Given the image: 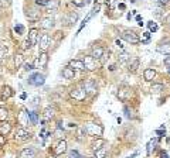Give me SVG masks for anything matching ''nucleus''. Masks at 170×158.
Returning <instances> with one entry per match:
<instances>
[{"instance_id": "f257e3e1", "label": "nucleus", "mask_w": 170, "mask_h": 158, "mask_svg": "<svg viewBox=\"0 0 170 158\" xmlns=\"http://www.w3.org/2000/svg\"><path fill=\"white\" fill-rule=\"evenodd\" d=\"M84 128H85L88 136H92V137H95V138H101V136L104 134V128H102V126L98 124V123L90 122L84 126Z\"/></svg>"}, {"instance_id": "f03ea898", "label": "nucleus", "mask_w": 170, "mask_h": 158, "mask_svg": "<svg viewBox=\"0 0 170 158\" xmlns=\"http://www.w3.org/2000/svg\"><path fill=\"white\" fill-rule=\"evenodd\" d=\"M87 91H85V88H84L82 85H80V86H75V88H72L71 91H70V96L72 97V99H75V100H78V102H81V100H84L85 97H87Z\"/></svg>"}, {"instance_id": "7ed1b4c3", "label": "nucleus", "mask_w": 170, "mask_h": 158, "mask_svg": "<svg viewBox=\"0 0 170 158\" xmlns=\"http://www.w3.org/2000/svg\"><path fill=\"white\" fill-rule=\"evenodd\" d=\"M122 38L126 41V43L132 44V45H135V44H138L140 41L139 35L135 33V31H130V30H126L124 31V34H122Z\"/></svg>"}, {"instance_id": "20e7f679", "label": "nucleus", "mask_w": 170, "mask_h": 158, "mask_svg": "<svg viewBox=\"0 0 170 158\" xmlns=\"http://www.w3.org/2000/svg\"><path fill=\"white\" fill-rule=\"evenodd\" d=\"M44 82H46V78H44V75L40 72L33 73V75L28 78V83H30V85H34V86H41V85H44Z\"/></svg>"}, {"instance_id": "39448f33", "label": "nucleus", "mask_w": 170, "mask_h": 158, "mask_svg": "<svg viewBox=\"0 0 170 158\" xmlns=\"http://www.w3.org/2000/svg\"><path fill=\"white\" fill-rule=\"evenodd\" d=\"M50 43H51L50 35L48 34H43V35H40V38H38V48H40L43 52H46L47 48L50 47Z\"/></svg>"}, {"instance_id": "423d86ee", "label": "nucleus", "mask_w": 170, "mask_h": 158, "mask_svg": "<svg viewBox=\"0 0 170 158\" xmlns=\"http://www.w3.org/2000/svg\"><path fill=\"white\" fill-rule=\"evenodd\" d=\"M40 16H41V12L38 9H34V7H30V9H27V12H26V17H27L30 21H37V20H40Z\"/></svg>"}, {"instance_id": "0eeeda50", "label": "nucleus", "mask_w": 170, "mask_h": 158, "mask_svg": "<svg viewBox=\"0 0 170 158\" xmlns=\"http://www.w3.org/2000/svg\"><path fill=\"white\" fill-rule=\"evenodd\" d=\"M47 62H48V55H47V52H41L37 59L34 61V68H46Z\"/></svg>"}, {"instance_id": "6e6552de", "label": "nucleus", "mask_w": 170, "mask_h": 158, "mask_svg": "<svg viewBox=\"0 0 170 158\" xmlns=\"http://www.w3.org/2000/svg\"><path fill=\"white\" fill-rule=\"evenodd\" d=\"M84 65H85V68H87L88 71H95L96 68H98V64H96L95 58L92 57V55H88V57H85L82 59Z\"/></svg>"}, {"instance_id": "1a4fd4ad", "label": "nucleus", "mask_w": 170, "mask_h": 158, "mask_svg": "<svg viewBox=\"0 0 170 158\" xmlns=\"http://www.w3.org/2000/svg\"><path fill=\"white\" fill-rule=\"evenodd\" d=\"M14 138L17 141H26V140H28V138H30V133H28V131L26 130L24 127H19L17 130H16Z\"/></svg>"}, {"instance_id": "9d476101", "label": "nucleus", "mask_w": 170, "mask_h": 158, "mask_svg": "<svg viewBox=\"0 0 170 158\" xmlns=\"http://www.w3.org/2000/svg\"><path fill=\"white\" fill-rule=\"evenodd\" d=\"M36 155H37V150L33 147H27L20 151V158H36Z\"/></svg>"}, {"instance_id": "9b49d317", "label": "nucleus", "mask_w": 170, "mask_h": 158, "mask_svg": "<svg viewBox=\"0 0 170 158\" xmlns=\"http://www.w3.org/2000/svg\"><path fill=\"white\" fill-rule=\"evenodd\" d=\"M67 151V141L65 140H60L57 143V146L54 147V154L56 155H61Z\"/></svg>"}, {"instance_id": "f8f14e48", "label": "nucleus", "mask_w": 170, "mask_h": 158, "mask_svg": "<svg viewBox=\"0 0 170 158\" xmlns=\"http://www.w3.org/2000/svg\"><path fill=\"white\" fill-rule=\"evenodd\" d=\"M38 38H40V35H38V30L37 28H31L30 31H28V41H30L31 45H36V44L38 43Z\"/></svg>"}, {"instance_id": "ddd939ff", "label": "nucleus", "mask_w": 170, "mask_h": 158, "mask_svg": "<svg viewBox=\"0 0 170 158\" xmlns=\"http://www.w3.org/2000/svg\"><path fill=\"white\" fill-rule=\"evenodd\" d=\"M13 96V91L10 86H3V88L0 89V99L2 100H7V99H10V97Z\"/></svg>"}, {"instance_id": "4468645a", "label": "nucleus", "mask_w": 170, "mask_h": 158, "mask_svg": "<svg viewBox=\"0 0 170 158\" xmlns=\"http://www.w3.org/2000/svg\"><path fill=\"white\" fill-rule=\"evenodd\" d=\"M98 10H99V4H95V6H94V9H92V10H91V12H90V14L87 16V18H85V20H84V21H82V24L80 26V28H78V33H80V31L82 30V28L85 27V26H87V23L90 21L91 18H92V16L95 14V13H98Z\"/></svg>"}, {"instance_id": "2eb2a0df", "label": "nucleus", "mask_w": 170, "mask_h": 158, "mask_svg": "<svg viewBox=\"0 0 170 158\" xmlns=\"http://www.w3.org/2000/svg\"><path fill=\"white\" fill-rule=\"evenodd\" d=\"M158 51L163 55H170V43L169 41H163L158 45Z\"/></svg>"}, {"instance_id": "dca6fc26", "label": "nucleus", "mask_w": 170, "mask_h": 158, "mask_svg": "<svg viewBox=\"0 0 170 158\" xmlns=\"http://www.w3.org/2000/svg\"><path fill=\"white\" fill-rule=\"evenodd\" d=\"M40 27L43 30H51L54 27V20L53 18H43L40 23Z\"/></svg>"}, {"instance_id": "f3484780", "label": "nucleus", "mask_w": 170, "mask_h": 158, "mask_svg": "<svg viewBox=\"0 0 170 158\" xmlns=\"http://www.w3.org/2000/svg\"><path fill=\"white\" fill-rule=\"evenodd\" d=\"M82 86L85 88V91H87V93H91L94 95L96 92V85L92 82V81H87V82H84Z\"/></svg>"}, {"instance_id": "a211bd4d", "label": "nucleus", "mask_w": 170, "mask_h": 158, "mask_svg": "<svg viewBox=\"0 0 170 158\" xmlns=\"http://www.w3.org/2000/svg\"><path fill=\"white\" fill-rule=\"evenodd\" d=\"M105 55V49L102 47H94L92 48V57L95 59H102V57Z\"/></svg>"}, {"instance_id": "6ab92c4d", "label": "nucleus", "mask_w": 170, "mask_h": 158, "mask_svg": "<svg viewBox=\"0 0 170 158\" xmlns=\"http://www.w3.org/2000/svg\"><path fill=\"white\" fill-rule=\"evenodd\" d=\"M70 67H71L72 69H77V71L87 69V68H85V65H84V62L80 61V59H72V61L70 62Z\"/></svg>"}, {"instance_id": "aec40b11", "label": "nucleus", "mask_w": 170, "mask_h": 158, "mask_svg": "<svg viewBox=\"0 0 170 158\" xmlns=\"http://www.w3.org/2000/svg\"><path fill=\"white\" fill-rule=\"evenodd\" d=\"M12 130V124L9 122H2L0 123V134L2 136H7Z\"/></svg>"}, {"instance_id": "412c9836", "label": "nucleus", "mask_w": 170, "mask_h": 158, "mask_svg": "<svg viewBox=\"0 0 170 158\" xmlns=\"http://www.w3.org/2000/svg\"><path fill=\"white\" fill-rule=\"evenodd\" d=\"M155 76H156V71L152 69V68H148V69H145V72H143V78H145V81H148V82L153 81Z\"/></svg>"}, {"instance_id": "4be33fe9", "label": "nucleus", "mask_w": 170, "mask_h": 158, "mask_svg": "<svg viewBox=\"0 0 170 158\" xmlns=\"http://www.w3.org/2000/svg\"><path fill=\"white\" fill-rule=\"evenodd\" d=\"M118 97L121 99V100H128L130 97V89H128V88H124V89H121V91L118 92Z\"/></svg>"}, {"instance_id": "5701e85b", "label": "nucleus", "mask_w": 170, "mask_h": 158, "mask_svg": "<svg viewBox=\"0 0 170 158\" xmlns=\"http://www.w3.org/2000/svg\"><path fill=\"white\" fill-rule=\"evenodd\" d=\"M62 76H64L65 79H72L75 76V72H74V69H72L70 65H68L67 68H64L62 69Z\"/></svg>"}, {"instance_id": "b1692460", "label": "nucleus", "mask_w": 170, "mask_h": 158, "mask_svg": "<svg viewBox=\"0 0 170 158\" xmlns=\"http://www.w3.org/2000/svg\"><path fill=\"white\" fill-rule=\"evenodd\" d=\"M105 140L104 138H96V140H94L92 141V150L94 151H98V150H101L102 147L105 146Z\"/></svg>"}, {"instance_id": "393cba45", "label": "nucleus", "mask_w": 170, "mask_h": 158, "mask_svg": "<svg viewBox=\"0 0 170 158\" xmlns=\"http://www.w3.org/2000/svg\"><path fill=\"white\" fill-rule=\"evenodd\" d=\"M54 113H56V110H54L53 107H46V109H44V113H43L44 120H51V118L54 117Z\"/></svg>"}, {"instance_id": "a878e982", "label": "nucleus", "mask_w": 170, "mask_h": 158, "mask_svg": "<svg viewBox=\"0 0 170 158\" xmlns=\"http://www.w3.org/2000/svg\"><path fill=\"white\" fill-rule=\"evenodd\" d=\"M106 155H108V147L104 146L101 150L95 151V157L94 158H106Z\"/></svg>"}, {"instance_id": "bb28decb", "label": "nucleus", "mask_w": 170, "mask_h": 158, "mask_svg": "<svg viewBox=\"0 0 170 158\" xmlns=\"http://www.w3.org/2000/svg\"><path fill=\"white\" fill-rule=\"evenodd\" d=\"M24 64V57L22 54H16L14 55V68H20Z\"/></svg>"}, {"instance_id": "cd10ccee", "label": "nucleus", "mask_w": 170, "mask_h": 158, "mask_svg": "<svg viewBox=\"0 0 170 158\" xmlns=\"http://www.w3.org/2000/svg\"><path fill=\"white\" fill-rule=\"evenodd\" d=\"M58 0H48L46 4V9L47 10H57L58 9Z\"/></svg>"}, {"instance_id": "c85d7f7f", "label": "nucleus", "mask_w": 170, "mask_h": 158, "mask_svg": "<svg viewBox=\"0 0 170 158\" xmlns=\"http://www.w3.org/2000/svg\"><path fill=\"white\" fill-rule=\"evenodd\" d=\"M27 118L30 120L31 124H37V122H38V114H37L36 112H28V113H27Z\"/></svg>"}, {"instance_id": "c756f323", "label": "nucleus", "mask_w": 170, "mask_h": 158, "mask_svg": "<svg viewBox=\"0 0 170 158\" xmlns=\"http://www.w3.org/2000/svg\"><path fill=\"white\" fill-rule=\"evenodd\" d=\"M139 65H140V61L138 59V58L132 59V62L129 64V72H136V69L139 68Z\"/></svg>"}, {"instance_id": "7c9ffc66", "label": "nucleus", "mask_w": 170, "mask_h": 158, "mask_svg": "<svg viewBox=\"0 0 170 158\" xmlns=\"http://www.w3.org/2000/svg\"><path fill=\"white\" fill-rule=\"evenodd\" d=\"M164 89V85L163 83H153L152 85V92H155V93H159Z\"/></svg>"}, {"instance_id": "2f4dec72", "label": "nucleus", "mask_w": 170, "mask_h": 158, "mask_svg": "<svg viewBox=\"0 0 170 158\" xmlns=\"http://www.w3.org/2000/svg\"><path fill=\"white\" fill-rule=\"evenodd\" d=\"M7 116H9V112L6 107H0V122H6Z\"/></svg>"}, {"instance_id": "473e14b6", "label": "nucleus", "mask_w": 170, "mask_h": 158, "mask_svg": "<svg viewBox=\"0 0 170 158\" xmlns=\"http://www.w3.org/2000/svg\"><path fill=\"white\" fill-rule=\"evenodd\" d=\"M155 146H156V140H153V138H152V140L148 143V148H146V152H148V155L152 154V150L155 148Z\"/></svg>"}, {"instance_id": "72a5a7b5", "label": "nucleus", "mask_w": 170, "mask_h": 158, "mask_svg": "<svg viewBox=\"0 0 170 158\" xmlns=\"http://www.w3.org/2000/svg\"><path fill=\"white\" fill-rule=\"evenodd\" d=\"M85 134H87V131H85V128L84 127H78L77 128V138L78 140H82Z\"/></svg>"}, {"instance_id": "f704fd0d", "label": "nucleus", "mask_w": 170, "mask_h": 158, "mask_svg": "<svg viewBox=\"0 0 170 158\" xmlns=\"http://www.w3.org/2000/svg\"><path fill=\"white\" fill-rule=\"evenodd\" d=\"M14 33L19 34V35L24 34V27H23L22 24H16V26H14Z\"/></svg>"}, {"instance_id": "c9c22d12", "label": "nucleus", "mask_w": 170, "mask_h": 158, "mask_svg": "<svg viewBox=\"0 0 170 158\" xmlns=\"http://www.w3.org/2000/svg\"><path fill=\"white\" fill-rule=\"evenodd\" d=\"M129 58H130L129 54H126V52H122V54L119 55V62H121V64H125V62H126Z\"/></svg>"}, {"instance_id": "e433bc0d", "label": "nucleus", "mask_w": 170, "mask_h": 158, "mask_svg": "<svg viewBox=\"0 0 170 158\" xmlns=\"http://www.w3.org/2000/svg\"><path fill=\"white\" fill-rule=\"evenodd\" d=\"M6 54H7V47H4V44H2V45H0V61L3 59Z\"/></svg>"}, {"instance_id": "4c0bfd02", "label": "nucleus", "mask_w": 170, "mask_h": 158, "mask_svg": "<svg viewBox=\"0 0 170 158\" xmlns=\"http://www.w3.org/2000/svg\"><path fill=\"white\" fill-rule=\"evenodd\" d=\"M148 27H149V30L153 31V33H155V31H158V24H156L155 21H149Z\"/></svg>"}, {"instance_id": "58836bf2", "label": "nucleus", "mask_w": 170, "mask_h": 158, "mask_svg": "<svg viewBox=\"0 0 170 158\" xmlns=\"http://www.w3.org/2000/svg\"><path fill=\"white\" fill-rule=\"evenodd\" d=\"M149 38H150V33H143L140 37V41L142 43H149Z\"/></svg>"}, {"instance_id": "ea45409f", "label": "nucleus", "mask_w": 170, "mask_h": 158, "mask_svg": "<svg viewBox=\"0 0 170 158\" xmlns=\"http://www.w3.org/2000/svg\"><path fill=\"white\" fill-rule=\"evenodd\" d=\"M77 17H78V16L75 14V13H74V14H71V16H70V20H68V23H70V24L75 23V21H77Z\"/></svg>"}, {"instance_id": "a19ab883", "label": "nucleus", "mask_w": 170, "mask_h": 158, "mask_svg": "<svg viewBox=\"0 0 170 158\" xmlns=\"http://www.w3.org/2000/svg\"><path fill=\"white\" fill-rule=\"evenodd\" d=\"M81 155L78 154V151H75V150H72L71 152H70V158H80Z\"/></svg>"}, {"instance_id": "79ce46f5", "label": "nucleus", "mask_w": 170, "mask_h": 158, "mask_svg": "<svg viewBox=\"0 0 170 158\" xmlns=\"http://www.w3.org/2000/svg\"><path fill=\"white\" fill-rule=\"evenodd\" d=\"M47 2H48V0H36V4H37V6H43V7H46Z\"/></svg>"}, {"instance_id": "37998d69", "label": "nucleus", "mask_w": 170, "mask_h": 158, "mask_svg": "<svg viewBox=\"0 0 170 158\" xmlns=\"http://www.w3.org/2000/svg\"><path fill=\"white\" fill-rule=\"evenodd\" d=\"M164 65H166V68H169V71H170V55H167V57L164 58Z\"/></svg>"}, {"instance_id": "c03bdc74", "label": "nucleus", "mask_w": 170, "mask_h": 158, "mask_svg": "<svg viewBox=\"0 0 170 158\" xmlns=\"http://www.w3.org/2000/svg\"><path fill=\"white\" fill-rule=\"evenodd\" d=\"M125 116H126L128 118H130V116H132V113H130V110H129V107H125Z\"/></svg>"}, {"instance_id": "a18cd8bd", "label": "nucleus", "mask_w": 170, "mask_h": 158, "mask_svg": "<svg viewBox=\"0 0 170 158\" xmlns=\"http://www.w3.org/2000/svg\"><path fill=\"white\" fill-rule=\"evenodd\" d=\"M116 47L118 48H121V49H124V43H122L121 40H116Z\"/></svg>"}, {"instance_id": "49530a36", "label": "nucleus", "mask_w": 170, "mask_h": 158, "mask_svg": "<svg viewBox=\"0 0 170 158\" xmlns=\"http://www.w3.org/2000/svg\"><path fill=\"white\" fill-rule=\"evenodd\" d=\"M4 143H6V140H4V136H2V134H0V147H3Z\"/></svg>"}, {"instance_id": "de8ad7c7", "label": "nucleus", "mask_w": 170, "mask_h": 158, "mask_svg": "<svg viewBox=\"0 0 170 158\" xmlns=\"http://www.w3.org/2000/svg\"><path fill=\"white\" fill-rule=\"evenodd\" d=\"M24 69L26 71H31V69H34V68H33V65H31V64H26L24 65Z\"/></svg>"}, {"instance_id": "09e8293b", "label": "nucleus", "mask_w": 170, "mask_h": 158, "mask_svg": "<svg viewBox=\"0 0 170 158\" xmlns=\"http://www.w3.org/2000/svg\"><path fill=\"white\" fill-rule=\"evenodd\" d=\"M160 158H169V155H167L166 151H162L160 152Z\"/></svg>"}, {"instance_id": "8fccbe9b", "label": "nucleus", "mask_w": 170, "mask_h": 158, "mask_svg": "<svg viewBox=\"0 0 170 158\" xmlns=\"http://www.w3.org/2000/svg\"><path fill=\"white\" fill-rule=\"evenodd\" d=\"M159 2H160V4H164V6L170 3V0H159Z\"/></svg>"}, {"instance_id": "3c124183", "label": "nucleus", "mask_w": 170, "mask_h": 158, "mask_svg": "<svg viewBox=\"0 0 170 158\" xmlns=\"http://www.w3.org/2000/svg\"><path fill=\"white\" fill-rule=\"evenodd\" d=\"M20 97H22V99H23V100H24V99H26V97H27V95H26V93H22V96H20Z\"/></svg>"}, {"instance_id": "603ef678", "label": "nucleus", "mask_w": 170, "mask_h": 158, "mask_svg": "<svg viewBox=\"0 0 170 158\" xmlns=\"http://www.w3.org/2000/svg\"><path fill=\"white\" fill-rule=\"evenodd\" d=\"M48 158H56V157H48Z\"/></svg>"}]
</instances>
